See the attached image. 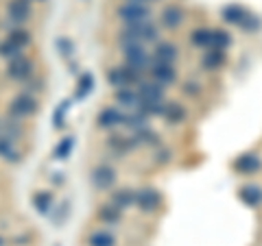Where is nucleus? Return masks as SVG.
<instances>
[{
	"label": "nucleus",
	"mask_w": 262,
	"mask_h": 246,
	"mask_svg": "<svg viewBox=\"0 0 262 246\" xmlns=\"http://www.w3.org/2000/svg\"><path fill=\"white\" fill-rule=\"evenodd\" d=\"M158 39V27L146 20L140 24H127L125 31L118 35V44L125 48V46H134V44H146V42H155Z\"/></svg>",
	"instance_id": "obj_1"
},
{
	"label": "nucleus",
	"mask_w": 262,
	"mask_h": 246,
	"mask_svg": "<svg viewBox=\"0 0 262 246\" xmlns=\"http://www.w3.org/2000/svg\"><path fill=\"white\" fill-rule=\"evenodd\" d=\"M221 18H223L227 24H234L247 33H253L262 27V22L258 15H253L249 9H245L243 5H227L221 9Z\"/></svg>",
	"instance_id": "obj_2"
},
{
	"label": "nucleus",
	"mask_w": 262,
	"mask_h": 246,
	"mask_svg": "<svg viewBox=\"0 0 262 246\" xmlns=\"http://www.w3.org/2000/svg\"><path fill=\"white\" fill-rule=\"evenodd\" d=\"M39 111V101L35 94L31 92H20L15 94L9 103H7V116H11L15 120H29Z\"/></svg>",
	"instance_id": "obj_3"
},
{
	"label": "nucleus",
	"mask_w": 262,
	"mask_h": 246,
	"mask_svg": "<svg viewBox=\"0 0 262 246\" xmlns=\"http://www.w3.org/2000/svg\"><path fill=\"white\" fill-rule=\"evenodd\" d=\"M5 77L13 81V83H27L29 79L35 77V61L27 55H20L15 59L7 61V68H5Z\"/></svg>",
	"instance_id": "obj_4"
},
{
	"label": "nucleus",
	"mask_w": 262,
	"mask_h": 246,
	"mask_svg": "<svg viewBox=\"0 0 262 246\" xmlns=\"http://www.w3.org/2000/svg\"><path fill=\"white\" fill-rule=\"evenodd\" d=\"M33 3L31 0H7L5 3V18L11 27H24L33 20Z\"/></svg>",
	"instance_id": "obj_5"
},
{
	"label": "nucleus",
	"mask_w": 262,
	"mask_h": 246,
	"mask_svg": "<svg viewBox=\"0 0 262 246\" xmlns=\"http://www.w3.org/2000/svg\"><path fill=\"white\" fill-rule=\"evenodd\" d=\"M142 75L144 72H138L129 65H120V68H110L107 70V83L114 89H122V87H134L142 83Z\"/></svg>",
	"instance_id": "obj_6"
},
{
	"label": "nucleus",
	"mask_w": 262,
	"mask_h": 246,
	"mask_svg": "<svg viewBox=\"0 0 262 246\" xmlns=\"http://www.w3.org/2000/svg\"><path fill=\"white\" fill-rule=\"evenodd\" d=\"M125 65L138 72H149V68L153 65V57L146 53V48L142 44L125 46Z\"/></svg>",
	"instance_id": "obj_7"
},
{
	"label": "nucleus",
	"mask_w": 262,
	"mask_h": 246,
	"mask_svg": "<svg viewBox=\"0 0 262 246\" xmlns=\"http://www.w3.org/2000/svg\"><path fill=\"white\" fill-rule=\"evenodd\" d=\"M116 15L125 24H140L151 18V9L142 3H122L116 9Z\"/></svg>",
	"instance_id": "obj_8"
},
{
	"label": "nucleus",
	"mask_w": 262,
	"mask_h": 246,
	"mask_svg": "<svg viewBox=\"0 0 262 246\" xmlns=\"http://www.w3.org/2000/svg\"><path fill=\"white\" fill-rule=\"evenodd\" d=\"M116 179H118L116 170L107 166V163H101V166H94L90 170V183L96 190H112L116 185Z\"/></svg>",
	"instance_id": "obj_9"
},
{
	"label": "nucleus",
	"mask_w": 262,
	"mask_h": 246,
	"mask_svg": "<svg viewBox=\"0 0 262 246\" xmlns=\"http://www.w3.org/2000/svg\"><path fill=\"white\" fill-rule=\"evenodd\" d=\"M136 205L140 211H144V214H151V211L160 209L162 194L155 190V187H142V190L136 192Z\"/></svg>",
	"instance_id": "obj_10"
},
{
	"label": "nucleus",
	"mask_w": 262,
	"mask_h": 246,
	"mask_svg": "<svg viewBox=\"0 0 262 246\" xmlns=\"http://www.w3.org/2000/svg\"><path fill=\"white\" fill-rule=\"evenodd\" d=\"M232 168L238 172V175L249 177V175H256V172L262 168V161H260V157L256 153H243V155H238V157L234 159Z\"/></svg>",
	"instance_id": "obj_11"
},
{
	"label": "nucleus",
	"mask_w": 262,
	"mask_h": 246,
	"mask_svg": "<svg viewBox=\"0 0 262 246\" xmlns=\"http://www.w3.org/2000/svg\"><path fill=\"white\" fill-rule=\"evenodd\" d=\"M138 98H140V105H149V103H164V87L155 81H142L138 85ZM138 109V107H136Z\"/></svg>",
	"instance_id": "obj_12"
},
{
	"label": "nucleus",
	"mask_w": 262,
	"mask_h": 246,
	"mask_svg": "<svg viewBox=\"0 0 262 246\" xmlns=\"http://www.w3.org/2000/svg\"><path fill=\"white\" fill-rule=\"evenodd\" d=\"M149 70H151L153 81L155 83H160L162 87H168V85H173L177 81V72H175V68L170 63H153Z\"/></svg>",
	"instance_id": "obj_13"
},
{
	"label": "nucleus",
	"mask_w": 262,
	"mask_h": 246,
	"mask_svg": "<svg viewBox=\"0 0 262 246\" xmlns=\"http://www.w3.org/2000/svg\"><path fill=\"white\" fill-rule=\"evenodd\" d=\"M24 135V127L20 120H15L11 116H0V137L13 139V142H20V137Z\"/></svg>",
	"instance_id": "obj_14"
},
{
	"label": "nucleus",
	"mask_w": 262,
	"mask_h": 246,
	"mask_svg": "<svg viewBox=\"0 0 262 246\" xmlns=\"http://www.w3.org/2000/svg\"><path fill=\"white\" fill-rule=\"evenodd\" d=\"M122 118H125V113H122L118 107H105L101 113H98L96 127L98 129H116L122 125Z\"/></svg>",
	"instance_id": "obj_15"
},
{
	"label": "nucleus",
	"mask_w": 262,
	"mask_h": 246,
	"mask_svg": "<svg viewBox=\"0 0 262 246\" xmlns=\"http://www.w3.org/2000/svg\"><path fill=\"white\" fill-rule=\"evenodd\" d=\"M5 39H9V42L18 46L20 51H27V48L33 44V33L29 29H24V27H9Z\"/></svg>",
	"instance_id": "obj_16"
},
{
	"label": "nucleus",
	"mask_w": 262,
	"mask_h": 246,
	"mask_svg": "<svg viewBox=\"0 0 262 246\" xmlns=\"http://www.w3.org/2000/svg\"><path fill=\"white\" fill-rule=\"evenodd\" d=\"M225 61H227L225 51H221V48H210V51L203 53V57H201V68L208 70V72H214L219 68H223Z\"/></svg>",
	"instance_id": "obj_17"
},
{
	"label": "nucleus",
	"mask_w": 262,
	"mask_h": 246,
	"mask_svg": "<svg viewBox=\"0 0 262 246\" xmlns=\"http://www.w3.org/2000/svg\"><path fill=\"white\" fill-rule=\"evenodd\" d=\"M53 203H55V196H53V192H48V190H37V192H33V196H31V205H33V209H35L39 216H46L48 211L53 209Z\"/></svg>",
	"instance_id": "obj_18"
},
{
	"label": "nucleus",
	"mask_w": 262,
	"mask_h": 246,
	"mask_svg": "<svg viewBox=\"0 0 262 246\" xmlns=\"http://www.w3.org/2000/svg\"><path fill=\"white\" fill-rule=\"evenodd\" d=\"M177 46L170 42H160L153 51V63H170L173 65L177 59Z\"/></svg>",
	"instance_id": "obj_19"
},
{
	"label": "nucleus",
	"mask_w": 262,
	"mask_h": 246,
	"mask_svg": "<svg viewBox=\"0 0 262 246\" xmlns=\"http://www.w3.org/2000/svg\"><path fill=\"white\" fill-rule=\"evenodd\" d=\"M0 159L7 161V163H20L22 161V151L18 149V142L0 137Z\"/></svg>",
	"instance_id": "obj_20"
},
{
	"label": "nucleus",
	"mask_w": 262,
	"mask_h": 246,
	"mask_svg": "<svg viewBox=\"0 0 262 246\" xmlns=\"http://www.w3.org/2000/svg\"><path fill=\"white\" fill-rule=\"evenodd\" d=\"M184 9L179 5H168L166 9L162 11V27L164 29H168V31H173V29H177L179 24L184 22Z\"/></svg>",
	"instance_id": "obj_21"
},
{
	"label": "nucleus",
	"mask_w": 262,
	"mask_h": 246,
	"mask_svg": "<svg viewBox=\"0 0 262 246\" xmlns=\"http://www.w3.org/2000/svg\"><path fill=\"white\" fill-rule=\"evenodd\" d=\"M162 116L168 125H182L186 120V109L182 103L177 101H170V103H164V109H162Z\"/></svg>",
	"instance_id": "obj_22"
},
{
	"label": "nucleus",
	"mask_w": 262,
	"mask_h": 246,
	"mask_svg": "<svg viewBox=\"0 0 262 246\" xmlns=\"http://www.w3.org/2000/svg\"><path fill=\"white\" fill-rule=\"evenodd\" d=\"M238 199L247 205V207L256 209L262 205V187L260 185H243L238 190Z\"/></svg>",
	"instance_id": "obj_23"
},
{
	"label": "nucleus",
	"mask_w": 262,
	"mask_h": 246,
	"mask_svg": "<svg viewBox=\"0 0 262 246\" xmlns=\"http://www.w3.org/2000/svg\"><path fill=\"white\" fill-rule=\"evenodd\" d=\"M96 220L103 225H118L122 220V209H118L116 205H101V207L96 209Z\"/></svg>",
	"instance_id": "obj_24"
},
{
	"label": "nucleus",
	"mask_w": 262,
	"mask_h": 246,
	"mask_svg": "<svg viewBox=\"0 0 262 246\" xmlns=\"http://www.w3.org/2000/svg\"><path fill=\"white\" fill-rule=\"evenodd\" d=\"M112 205H116L118 209H127L131 205H136V190H129V187H120V190L112 192Z\"/></svg>",
	"instance_id": "obj_25"
},
{
	"label": "nucleus",
	"mask_w": 262,
	"mask_h": 246,
	"mask_svg": "<svg viewBox=\"0 0 262 246\" xmlns=\"http://www.w3.org/2000/svg\"><path fill=\"white\" fill-rule=\"evenodd\" d=\"M107 146L110 149L116 153V155H125V153H129L131 149H136L138 146V139L136 137H122V135H112L110 139H107Z\"/></svg>",
	"instance_id": "obj_26"
},
{
	"label": "nucleus",
	"mask_w": 262,
	"mask_h": 246,
	"mask_svg": "<svg viewBox=\"0 0 262 246\" xmlns=\"http://www.w3.org/2000/svg\"><path fill=\"white\" fill-rule=\"evenodd\" d=\"M114 98L120 107H129V109H136L140 105V98H138V92H134L131 87H122V89H116L114 92Z\"/></svg>",
	"instance_id": "obj_27"
},
{
	"label": "nucleus",
	"mask_w": 262,
	"mask_h": 246,
	"mask_svg": "<svg viewBox=\"0 0 262 246\" xmlns=\"http://www.w3.org/2000/svg\"><path fill=\"white\" fill-rule=\"evenodd\" d=\"M72 149H75V137L72 135H66L57 142L55 151H53V159L55 161H66L72 155Z\"/></svg>",
	"instance_id": "obj_28"
},
{
	"label": "nucleus",
	"mask_w": 262,
	"mask_h": 246,
	"mask_svg": "<svg viewBox=\"0 0 262 246\" xmlns=\"http://www.w3.org/2000/svg\"><path fill=\"white\" fill-rule=\"evenodd\" d=\"M92 89H94V77L90 75V72L79 75L77 89H75V98H77V101H83V98H88L90 94H92Z\"/></svg>",
	"instance_id": "obj_29"
},
{
	"label": "nucleus",
	"mask_w": 262,
	"mask_h": 246,
	"mask_svg": "<svg viewBox=\"0 0 262 246\" xmlns=\"http://www.w3.org/2000/svg\"><path fill=\"white\" fill-rule=\"evenodd\" d=\"M88 246H116V237H114L110 231H92L88 235Z\"/></svg>",
	"instance_id": "obj_30"
},
{
	"label": "nucleus",
	"mask_w": 262,
	"mask_h": 246,
	"mask_svg": "<svg viewBox=\"0 0 262 246\" xmlns=\"http://www.w3.org/2000/svg\"><path fill=\"white\" fill-rule=\"evenodd\" d=\"M70 101H61L59 105L55 107L53 111V129L55 131H61L66 127V118H68V111H70Z\"/></svg>",
	"instance_id": "obj_31"
},
{
	"label": "nucleus",
	"mask_w": 262,
	"mask_h": 246,
	"mask_svg": "<svg viewBox=\"0 0 262 246\" xmlns=\"http://www.w3.org/2000/svg\"><path fill=\"white\" fill-rule=\"evenodd\" d=\"M190 42L196 48H212V31L210 29H196L190 33Z\"/></svg>",
	"instance_id": "obj_32"
},
{
	"label": "nucleus",
	"mask_w": 262,
	"mask_h": 246,
	"mask_svg": "<svg viewBox=\"0 0 262 246\" xmlns=\"http://www.w3.org/2000/svg\"><path fill=\"white\" fill-rule=\"evenodd\" d=\"M20 55H24V51H20L15 44H11L9 39H0V59L3 61H11V59H15V57H20Z\"/></svg>",
	"instance_id": "obj_33"
},
{
	"label": "nucleus",
	"mask_w": 262,
	"mask_h": 246,
	"mask_svg": "<svg viewBox=\"0 0 262 246\" xmlns=\"http://www.w3.org/2000/svg\"><path fill=\"white\" fill-rule=\"evenodd\" d=\"M232 46V35L223 29L212 31V48H221V51H227Z\"/></svg>",
	"instance_id": "obj_34"
},
{
	"label": "nucleus",
	"mask_w": 262,
	"mask_h": 246,
	"mask_svg": "<svg viewBox=\"0 0 262 246\" xmlns=\"http://www.w3.org/2000/svg\"><path fill=\"white\" fill-rule=\"evenodd\" d=\"M122 127H127L131 131H140L142 127H146V116H142L140 111L131 113V116H125L122 118Z\"/></svg>",
	"instance_id": "obj_35"
},
{
	"label": "nucleus",
	"mask_w": 262,
	"mask_h": 246,
	"mask_svg": "<svg viewBox=\"0 0 262 246\" xmlns=\"http://www.w3.org/2000/svg\"><path fill=\"white\" fill-rule=\"evenodd\" d=\"M134 137L138 139V144H160V135L155 133V131L146 129V127H142L140 131H136Z\"/></svg>",
	"instance_id": "obj_36"
},
{
	"label": "nucleus",
	"mask_w": 262,
	"mask_h": 246,
	"mask_svg": "<svg viewBox=\"0 0 262 246\" xmlns=\"http://www.w3.org/2000/svg\"><path fill=\"white\" fill-rule=\"evenodd\" d=\"M55 46H57V51H59V55L66 57V59L75 55V42H72L70 37H59L55 42Z\"/></svg>",
	"instance_id": "obj_37"
},
{
	"label": "nucleus",
	"mask_w": 262,
	"mask_h": 246,
	"mask_svg": "<svg viewBox=\"0 0 262 246\" xmlns=\"http://www.w3.org/2000/svg\"><path fill=\"white\" fill-rule=\"evenodd\" d=\"M160 161H170V151H162L160 153Z\"/></svg>",
	"instance_id": "obj_38"
},
{
	"label": "nucleus",
	"mask_w": 262,
	"mask_h": 246,
	"mask_svg": "<svg viewBox=\"0 0 262 246\" xmlns=\"http://www.w3.org/2000/svg\"><path fill=\"white\" fill-rule=\"evenodd\" d=\"M127 3H142V5H146L149 0H127Z\"/></svg>",
	"instance_id": "obj_39"
},
{
	"label": "nucleus",
	"mask_w": 262,
	"mask_h": 246,
	"mask_svg": "<svg viewBox=\"0 0 262 246\" xmlns=\"http://www.w3.org/2000/svg\"><path fill=\"white\" fill-rule=\"evenodd\" d=\"M0 246H7V240H5L3 235H0Z\"/></svg>",
	"instance_id": "obj_40"
},
{
	"label": "nucleus",
	"mask_w": 262,
	"mask_h": 246,
	"mask_svg": "<svg viewBox=\"0 0 262 246\" xmlns=\"http://www.w3.org/2000/svg\"><path fill=\"white\" fill-rule=\"evenodd\" d=\"M31 3H35V0H31ZM37 3H42V0H37Z\"/></svg>",
	"instance_id": "obj_41"
},
{
	"label": "nucleus",
	"mask_w": 262,
	"mask_h": 246,
	"mask_svg": "<svg viewBox=\"0 0 262 246\" xmlns=\"http://www.w3.org/2000/svg\"><path fill=\"white\" fill-rule=\"evenodd\" d=\"M57 246H59V244H57Z\"/></svg>",
	"instance_id": "obj_42"
}]
</instances>
